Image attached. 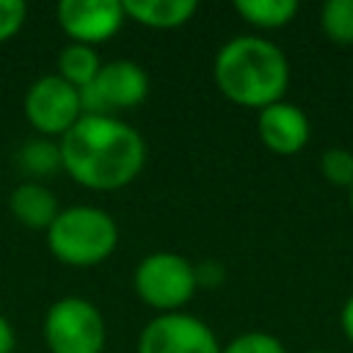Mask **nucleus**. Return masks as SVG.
I'll return each mask as SVG.
<instances>
[{
  "mask_svg": "<svg viewBox=\"0 0 353 353\" xmlns=\"http://www.w3.org/2000/svg\"><path fill=\"white\" fill-rule=\"evenodd\" d=\"M58 149L61 168L88 190L127 188L146 165V141L119 116H83Z\"/></svg>",
  "mask_w": 353,
  "mask_h": 353,
  "instance_id": "obj_1",
  "label": "nucleus"
},
{
  "mask_svg": "<svg viewBox=\"0 0 353 353\" xmlns=\"http://www.w3.org/2000/svg\"><path fill=\"white\" fill-rule=\"evenodd\" d=\"M212 77L229 102L262 110L284 99L290 85V61L284 50L270 39L243 33L229 39L215 52Z\"/></svg>",
  "mask_w": 353,
  "mask_h": 353,
  "instance_id": "obj_2",
  "label": "nucleus"
},
{
  "mask_svg": "<svg viewBox=\"0 0 353 353\" xmlns=\"http://www.w3.org/2000/svg\"><path fill=\"white\" fill-rule=\"evenodd\" d=\"M52 256L69 268H94L119 245V226L110 212L88 204H74L58 212L47 229Z\"/></svg>",
  "mask_w": 353,
  "mask_h": 353,
  "instance_id": "obj_3",
  "label": "nucleus"
},
{
  "mask_svg": "<svg viewBox=\"0 0 353 353\" xmlns=\"http://www.w3.org/2000/svg\"><path fill=\"white\" fill-rule=\"evenodd\" d=\"M132 287L146 306L157 309V314L179 312L199 290L196 265L174 251L146 254L135 265Z\"/></svg>",
  "mask_w": 353,
  "mask_h": 353,
  "instance_id": "obj_4",
  "label": "nucleus"
},
{
  "mask_svg": "<svg viewBox=\"0 0 353 353\" xmlns=\"http://www.w3.org/2000/svg\"><path fill=\"white\" fill-rule=\"evenodd\" d=\"M41 336L50 353H105L108 328L88 298L66 295L47 309Z\"/></svg>",
  "mask_w": 353,
  "mask_h": 353,
  "instance_id": "obj_5",
  "label": "nucleus"
},
{
  "mask_svg": "<svg viewBox=\"0 0 353 353\" xmlns=\"http://www.w3.org/2000/svg\"><path fill=\"white\" fill-rule=\"evenodd\" d=\"M25 119L41 138H61L83 119L80 88L69 85L58 74L39 77L25 94Z\"/></svg>",
  "mask_w": 353,
  "mask_h": 353,
  "instance_id": "obj_6",
  "label": "nucleus"
},
{
  "mask_svg": "<svg viewBox=\"0 0 353 353\" xmlns=\"http://www.w3.org/2000/svg\"><path fill=\"white\" fill-rule=\"evenodd\" d=\"M149 94V74L141 63L116 58L102 63L97 80L80 88L83 116H113V110L135 108Z\"/></svg>",
  "mask_w": 353,
  "mask_h": 353,
  "instance_id": "obj_7",
  "label": "nucleus"
},
{
  "mask_svg": "<svg viewBox=\"0 0 353 353\" xmlns=\"http://www.w3.org/2000/svg\"><path fill=\"white\" fill-rule=\"evenodd\" d=\"M138 353H221V342L215 331L188 312H165L154 314L141 336Z\"/></svg>",
  "mask_w": 353,
  "mask_h": 353,
  "instance_id": "obj_8",
  "label": "nucleus"
},
{
  "mask_svg": "<svg viewBox=\"0 0 353 353\" xmlns=\"http://www.w3.org/2000/svg\"><path fill=\"white\" fill-rule=\"evenodd\" d=\"M55 19L74 44L94 47L116 36L127 22V14L121 0H61Z\"/></svg>",
  "mask_w": 353,
  "mask_h": 353,
  "instance_id": "obj_9",
  "label": "nucleus"
},
{
  "mask_svg": "<svg viewBox=\"0 0 353 353\" xmlns=\"http://www.w3.org/2000/svg\"><path fill=\"white\" fill-rule=\"evenodd\" d=\"M256 132L265 149H270L273 154L290 157V154H298L309 143L312 124L303 108H298L295 102L279 99L256 113Z\"/></svg>",
  "mask_w": 353,
  "mask_h": 353,
  "instance_id": "obj_10",
  "label": "nucleus"
},
{
  "mask_svg": "<svg viewBox=\"0 0 353 353\" xmlns=\"http://www.w3.org/2000/svg\"><path fill=\"white\" fill-rule=\"evenodd\" d=\"M8 207H11V215H14L22 226L36 229V232H47V229L52 226V221L58 218V212H61L55 193H52L44 182H39V179L19 182V185L11 190Z\"/></svg>",
  "mask_w": 353,
  "mask_h": 353,
  "instance_id": "obj_11",
  "label": "nucleus"
},
{
  "mask_svg": "<svg viewBox=\"0 0 353 353\" xmlns=\"http://www.w3.org/2000/svg\"><path fill=\"white\" fill-rule=\"evenodd\" d=\"M199 11L193 0H124L127 19L152 28V30H174L190 22Z\"/></svg>",
  "mask_w": 353,
  "mask_h": 353,
  "instance_id": "obj_12",
  "label": "nucleus"
},
{
  "mask_svg": "<svg viewBox=\"0 0 353 353\" xmlns=\"http://www.w3.org/2000/svg\"><path fill=\"white\" fill-rule=\"evenodd\" d=\"M99 69H102V61H99V55H97V50L94 47H88V44H66L61 52H58V77H63L69 85H74V88H85V85H91L94 80H97V74H99Z\"/></svg>",
  "mask_w": 353,
  "mask_h": 353,
  "instance_id": "obj_13",
  "label": "nucleus"
},
{
  "mask_svg": "<svg viewBox=\"0 0 353 353\" xmlns=\"http://www.w3.org/2000/svg\"><path fill=\"white\" fill-rule=\"evenodd\" d=\"M234 11L256 30H279L298 14L295 0H237Z\"/></svg>",
  "mask_w": 353,
  "mask_h": 353,
  "instance_id": "obj_14",
  "label": "nucleus"
},
{
  "mask_svg": "<svg viewBox=\"0 0 353 353\" xmlns=\"http://www.w3.org/2000/svg\"><path fill=\"white\" fill-rule=\"evenodd\" d=\"M320 28L328 41L339 47L353 44V0H328L320 8Z\"/></svg>",
  "mask_w": 353,
  "mask_h": 353,
  "instance_id": "obj_15",
  "label": "nucleus"
},
{
  "mask_svg": "<svg viewBox=\"0 0 353 353\" xmlns=\"http://www.w3.org/2000/svg\"><path fill=\"white\" fill-rule=\"evenodd\" d=\"M19 165L33 174V176H44L61 168V149L58 141L52 138H33L19 149Z\"/></svg>",
  "mask_w": 353,
  "mask_h": 353,
  "instance_id": "obj_16",
  "label": "nucleus"
},
{
  "mask_svg": "<svg viewBox=\"0 0 353 353\" xmlns=\"http://www.w3.org/2000/svg\"><path fill=\"white\" fill-rule=\"evenodd\" d=\"M320 174L336 188H353V152L331 146L320 154Z\"/></svg>",
  "mask_w": 353,
  "mask_h": 353,
  "instance_id": "obj_17",
  "label": "nucleus"
},
{
  "mask_svg": "<svg viewBox=\"0 0 353 353\" xmlns=\"http://www.w3.org/2000/svg\"><path fill=\"white\" fill-rule=\"evenodd\" d=\"M221 353H287V347L268 331H243L232 342H226Z\"/></svg>",
  "mask_w": 353,
  "mask_h": 353,
  "instance_id": "obj_18",
  "label": "nucleus"
},
{
  "mask_svg": "<svg viewBox=\"0 0 353 353\" xmlns=\"http://www.w3.org/2000/svg\"><path fill=\"white\" fill-rule=\"evenodd\" d=\"M28 17V6L19 0H0V44L14 39Z\"/></svg>",
  "mask_w": 353,
  "mask_h": 353,
  "instance_id": "obj_19",
  "label": "nucleus"
},
{
  "mask_svg": "<svg viewBox=\"0 0 353 353\" xmlns=\"http://www.w3.org/2000/svg\"><path fill=\"white\" fill-rule=\"evenodd\" d=\"M14 347H17L14 325L0 314V353H14Z\"/></svg>",
  "mask_w": 353,
  "mask_h": 353,
  "instance_id": "obj_20",
  "label": "nucleus"
},
{
  "mask_svg": "<svg viewBox=\"0 0 353 353\" xmlns=\"http://www.w3.org/2000/svg\"><path fill=\"white\" fill-rule=\"evenodd\" d=\"M339 323H342V331L345 336L353 342V295L342 303V312H339Z\"/></svg>",
  "mask_w": 353,
  "mask_h": 353,
  "instance_id": "obj_21",
  "label": "nucleus"
},
{
  "mask_svg": "<svg viewBox=\"0 0 353 353\" xmlns=\"http://www.w3.org/2000/svg\"><path fill=\"white\" fill-rule=\"evenodd\" d=\"M350 210H353V188H350Z\"/></svg>",
  "mask_w": 353,
  "mask_h": 353,
  "instance_id": "obj_22",
  "label": "nucleus"
},
{
  "mask_svg": "<svg viewBox=\"0 0 353 353\" xmlns=\"http://www.w3.org/2000/svg\"><path fill=\"white\" fill-rule=\"evenodd\" d=\"M306 353H328V350H306Z\"/></svg>",
  "mask_w": 353,
  "mask_h": 353,
  "instance_id": "obj_23",
  "label": "nucleus"
}]
</instances>
